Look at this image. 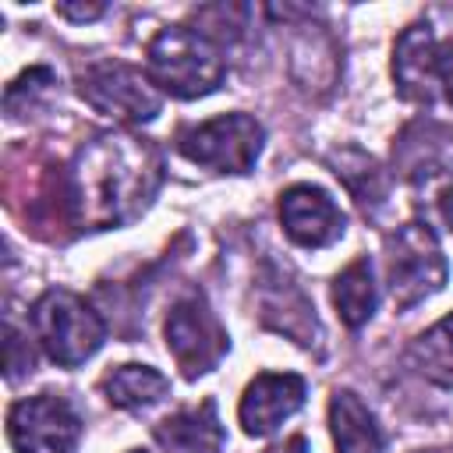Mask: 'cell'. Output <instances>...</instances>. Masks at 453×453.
I'll use <instances>...</instances> for the list:
<instances>
[{
    "mask_svg": "<svg viewBox=\"0 0 453 453\" xmlns=\"http://www.w3.org/2000/svg\"><path fill=\"white\" fill-rule=\"evenodd\" d=\"M407 361L421 379L432 386L453 389V311L432 322L425 333H418L407 347Z\"/></svg>",
    "mask_w": 453,
    "mask_h": 453,
    "instance_id": "2e32d148",
    "label": "cell"
},
{
    "mask_svg": "<svg viewBox=\"0 0 453 453\" xmlns=\"http://www.w3.org/2000/svg\"><path fill=\"white\" fill-rule=\"evenodd\" d=\"M7 439L14 453H78L81 418L60 393L25 396L7 411Z\"/></svg>",
    "mask_w": 453,
    "mask_h": 453,
    "instance_id": "9c48e42d",
    "label": "cell"
},
{
    "mask_svg": "<svg viewBox=\"0 0 453 453\" xmlns=\"http://www.w3.org/2000/svg\"><path fill=\"white\" fill-rule=\"evenodd\" d=\"M449 280L439 234L425 219H411L386 234V283L400 311L428 301Z\"/></svg>",
    "mask_w": 453,
    "mask_h": 453,
    "instance_id": "277c9868",
    "label": "cell"
},
{
    "mask_svg": "<svg viewBox=\"0 0 453 453\" xmlns=\"http://www.w3.org/2000/svg\"><path fill=\"white\" fill-rule=\"evenodd\" d=\"M329 432L336 453H382V428L365 400L350 389H336L329 400Z\"/></svg>",
    "mask_w": 453,
    "mask_h": 453,
    "instance_id": "4fadbf2b",
    "label": "cell"
},
{
    "mask_svg": "<svg viewBox=\"0 0 453 453\" xmlns=\"http://www.w3.org/2000/svg\"><path fill=\"white\" fill-rule=\"evenodd\" d=\"M163 333H166V350L173 354L184 379L209 375L230 350V333L202 290L173 301Z\"/></svg>",
    "mask_w": 453,
    "mask_h": 453,
    "instance_id": "52a82bcc",
    "label": "cell"
},
{
    "mask_svg": "<svg viewBox=\"0 0 453 453\" xmlns=\"http://www.w3.org/2000/svg\"><path fill=\"white\" fill-rule=\"evenodd\" d=\"M99 389H103L106 403L117 411H145L170 393V379L152 365L127 361V365H113L99 379Z\"/></svg>",
    "mask_w": 453,
    "mask_h": 453,
    "instance_id": "5bb4252c",
    "label": "cell"
},
{
    "mask_svg": "<svg viewBox=\"0 0 453 453\" xmlns=\"http://www.w3.org/2000/svg\"><path fill=\"white\" fill-rule=\"evenodd\" d=\"M25 372H32V354H21V336L14 333V326H7V379L14 382Z\"/></svg>",
    "mask_w": 453,
    "mask_h": 453,
    "instance_id": "e0dca14e",
    "label": "cell"
},
{
    "mask_svg": "<svg viewBox=\"0 0 453 453\" xmlns=\"http://www.w3.org/2000/svg\"><path fill=\"white\" fill-rule=\"evenodd\" d=\"M78 96L117 124H149L163 99L149 74L120 60H96L78 74Z\"/></svg>",
    "mask_w": 453,
    "mask_h": 453,
    "instance_id": "ba28073f",
    "label": "cell"
},
{
    "mask_svg": "<svg viewBox=\"0 0 453 453\" xmlns=\"http://www.w3.org/2000/svg\"><path fill=\"white\" fill-rule=\"evenodd\" d=\"M145 74L173 99H202L226 78L223 46L191 25H166L145 46Z\"/></svg>",
    "mask_w": 453,
    "mask_h": 453,
    "instance_id": "7a4b0ae2",
    "label": "cell"
},
{
    "mask_svg": "<svg viewBox=\"0 0 453 453\" xmlns=\"http://www.w3.org/2000/svg\"><path fill=\"white\" fill-rule=\"evenodd\" d=\"M163 184L159 149L124 127L88 138L60 177V202L78 230L131 226L149 212Z\"/></svg>",
    "mask_w": 453,
    "mask_h": 453,
    "instance_id": "6da1fadb",
    "label": "cell"
},
{
    "mask_svg": "<svg viewBox=\"0 0 453 453\" xmlns=\"http://www.w3.org/2000/svg\"><path fill=\"white\" fill-rule=\"evenodd\" d=\"M333 304H336L340 322L350 326V329H361L375 315L379 287H375L368 258H354L347 269L336 273V280H333Z\"/></svg>",
    "mask_w": 453,
    "mask_h": 453,
    "instance_id": "9a60e30c",
    "label": "cell"
},
{
    "mask_svg": "<svg viewBox=\"0 0 453 453\" xmlns=\"http://www.w3.org/2000/svg\"><path fill=\"white\" fill-rule=\"evenodd\" d=\"M106 7L103 4H57V14L60 18H67V21H92V18H99Z\"/></svg>",
    "mask_w": 453,
    "mask_h": 453,
    "instance_id": "ac0fdd59",
    "label": "cell"
},
{
    "mask_svg": "<svg viewBox=\"0 0 453 453\" xmlns=\"http://www.w3.org/2000/svg\"><path fill=\"white\" fill-rule=\"evenodd\" d=\"M418 453H442V449H418Z\"/></svg>",
    "mask_w": 453,
    "mask_h": 453,
    "instance_id": "ffe728a7",
    "label": "cell"
},
{
    "mask_svg": "<svg viewBox=\"0 0 453 453\" xmlns=\"http://www.w3.org/2000/svg\"><path fill=\"white\" fill-rule=\"evenodd\" d=\"M304 396H308V382L301 375L262 372L244 386L241 403H237V421H241L244 435L265 439L304 407Z\"/></svg>",
    "mask_w": 453,
    "mask_h": 453,
    "instance_id": "8fae6325",
    "label": "cell"
},
{
    "mask_svg": "<svg viewBox=\"0 0 453 453\" xmlns=\"http://www.w3.org/2000/svg\"><path fill=\"white\" fill-rule=\"evenodd\" d=\"M393 81L407 103L453 106V39H439L428 21H414L393 42Z\"/></svg>",
    "mask_w": 453,
    "mask_h": 453,
    "instance_id": "5b68a950",
    "label": "cell"
},
{
    "mask_svg": "<svg viewBox=\"0 0 453 453\" xmlns=\"http://www.w3.org/2000/svg\"><path fill=\"white\" fill-rule=\"evenodd\" d=\"M265 453H308V442H304V435H290V439L269 446Z\"/></svg>",
    "mask_w": 453,
    "mask_h": 453,
    "instance_id": "d6986e66",
    "label": "cell"
},
{
    "mask_svg": "<svg viewBox=\"0 0 453 453\" xmlns=\"http://www.w3.org/2000/svg\"><path fill=\"white\" fill-rule=\"evenodd\" d=\"M280 223L297 248H329L347 230V212L319 184H290L280 191Z\"/></svg>",
    "mask_w": 453,
    "mask_h": 453,
    "instance_id": "30bf717a",
    "label": "cell"
},
{
    "mask_svg": "<svg viewBox=\"0 0 453 453\" xmlns=\"http://www.w3.org/2000/svg\"><path fill=\"white\" fill-rule=\"evenodd\" d=\"M265 145V127L251 113H219L177 131V152L212 173H248Z\"/></svg>",
    "mask_w": 453,
    "mask_h": 453,
    "instance_id": "8992f818",
    "label": "cell"
},
{
    "mask_svg": "<svg viewBox=\"0 0 453 453\" xmlns=\"http://www.w3.org/2000/svg\"><path fill=\"white\" fill-rule=\"evenodd\" d=\"M127 453H149V449H127Z\"/></svg>",
    "mask_w": 453,
    "mask_h": 453,
    "instance_id": "44dd1931",
    "label": "cell"
},
{
    "mask_svg": "<svg viewBox=\"0 0 453 453\" xmlns=\"http://www.w3.org/2000/svg\"><path fill=\"white\" fill-rule=\"evenodd\" d=\"M28 319H32V333L39 347L60 368L85 365L106 343V322L99 319V311L64 287L42 290Z\"/></svg>",
    "mask_w": 453,
    "mask_h": 453,
    "instance_id": "3957f363",
    "label": "cell"
},
{
    "mask_svg": "<svg viewBox=\"0 0 453 453\" xmlns=\"http://www.w3.org/2000/svg\"><path fill=\"white\" fill-rule=\"evenodd\" d=\"M156 442L166 453H223L226 432L216 414V400H202L195 407H184L156 425Z\"/></svg>",
    "mask_w": 453,
    "mask_h": 453,
    "instance_id": "7c38bea8",
    "label": "cell"
}]
</instances>
